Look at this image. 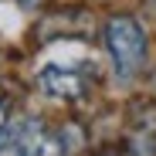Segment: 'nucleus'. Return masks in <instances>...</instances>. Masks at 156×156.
I'll use <instances>...</instances> for the list:
<instances>
[{
  "instance_id": "obj_3",
  "label": "nucleus",
  "mask_w": 156,
  "mask_h": 156,
  "mask_svg": "<svg viewBox=\"0 0 156 156\" xmlns=\"http://www.w3.org/2000/svg\"><path fill=\"white\" fill-rule=\"evenodd\" d=\"M41 88L48 92V95H55V98H82L85 95V88H88V82L78 71H71V68H61V65H48L44 71H41Z\"/></svg>"
},
{
  "instance_id": "obj_2",
  "label": "nucleus",
  "mask_w": 156,
  "mask_h": 156,
  "mask_svg": "<svg viewBox=\"0 0 156 156\" xmlns=\"http://www.w3.org/2000/svg\"><path fill=\"white\" fill-rule=\"evenodd\" d=\"M105 48L119 75H136L146 61V31L133 17L119 14L105 24Z\"/></svg>"
},
{
  "instance_id": "obj_4",
  "label": "nucleus",
  "mask_w": 156,
  "mask_h": 156,
  "mask_svg": "<svg viewBox=\"0 0 156 156\" xmlns=\"http://www.w3.org/2000/svg\"><path fill=\"white\" fill-rule=\"evenodd\" d=\"M7 122V109H4V102H0V126Z\"/></svg>"
},
{
  "instance_id": "obj_1",
  "label": "nucleus",
  "mask_w": 156,
  "mask_h": 156,
  "mask_svg": "<svg viewBox=\"0 0 156 156\" xmlns=\"http://www.w3.org/2000/svg\"><path fill=\"white\" fill-rule=\"evenodd\" d=\"M0 156H65V143L41 119H17L0 126Z\"/></svg>"
},
{
  "instance_id": "obj_5",
  "label": "nucleus",
  "mask_w": 156,
  "mask_h": 156,
  "mask_svg": "<svg viewBox=\"0 0 156 156\" xmlns=\"http://www.w3.org/2000/svg\"><path fill=\"white\" fill-rule=\"evenodd\" d=\"M17 4H20V7H34L37 0H17Z\"/></svg>"
}]
</instances>
